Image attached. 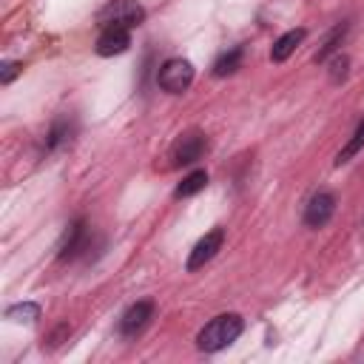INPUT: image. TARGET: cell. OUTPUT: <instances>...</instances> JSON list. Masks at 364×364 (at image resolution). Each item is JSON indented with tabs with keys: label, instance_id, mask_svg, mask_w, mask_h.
<instances>
[{
	"label": "cell",
	"instance_id": "obj_16",
	"mask_svg": "<svg viewBox=\"0 0 364 364\" xmlns=\"http://www.w3.org/2000/svg\"><path fill=\"white\" fill-rule=\"evenodd\" d=\"M239 63H242V48H230L228 54H222V57L213 63V77H228V74H233V71L239 68Z\"/></svg>",
	"mask_w": 364,
	"mask_h": 364
},
{
	"label": "cell",
	"instance_id": "obj_1",
	"mask_svg": "<svg viewBox=\"0 0 364 364\" xmlns=\"http://www.w3.org/2000/svg\"><path fill=\"white\" fill-rule=\"evenodd\" d=\"M245 330V321L239 313H222L216 318H210L199 336H196V347L202 353H216V350H225L228 344H233Z\"/></svg>",
	"mask_w": 364,
	"mask_h": 364
},
{
	"label": "cell",
	"instance_id": "obj_6",
	"mask_svg": "<svg viewBox=\"0 0 364 364\" xmlns=\"http://www.w3.org/2000/svg\"><path fill=\"white\" fill-rule=\"evenodd\" d=\"M333 213H336V196L330 191H318L310 196V202L304 208V225L318 230L333 219Z\"/></svg>",
	"mask_w": 364,
	"mask_h": 364
},
{
	"label": "cell",
	"instance_id": "obj_7",
	"mask_svg": "<svg viewBox=\"0 0 364 364\" xmlns=\"http://www.w3.org/2000/svg\"><path fill=\"white\" fill-rule=\"evenodd\" d=\"M128 46H131V31L128 28H119V26H108L97 37V46L94 48H97L100 57H114V54H122Z\"/></svg>",
	"mask_w": 364,
	"mask_h": 364
},
{
	"label": "cell",
	"instance_id": "obj_9",
	"mask_svg": "<svg viewBox=\"0 0 364 364\" xmlns=\"http://www.w3.org/2000/svg\"><path fill=\"white\" fill-rule=\"evenodd\" d=\"M85 222L82 219H74L68 228H65V233H63V242H60V259L65 262V259H74L82 247H85Z\"/></svg>",
	"mask_w": 364,
	"mask_h": 364
},
{
	"label": "cell",
	"instance_id": "obj_8",
	"mask_svg": "<svg viewBox=\"0 0 364 364\" xmlns=\"http://www.w3.org/2000/svg\"><path fill=\"white\" fill-rule=\"evenodd\" d=\"M151 316H154V301H136V304H131L122 313V318H119V333L122 336H136L151 321Z\"/></svg>",
	"mask_w": 364,
	"mask_h": 364
},
{
	"label": "cell",
	"instance_id": "obj_14",
	"mask_svg": "<svg viewBox=\"0 0 364 364\" xmlns=\"http://www.w3.org/2000/svg\"><path fill=\"white\" fill-rule=\"evenodd\" d=\"M205 185H208V173H205V171H191V173L176 185L173 196H176V199H182V196H193V193H199Z\"/></svg>",
	"mask_w": 364,
	"mask_h": 364
},
{
	"label": "cell",
	"instance_id": "obj_11",
	"mask_svg": "<svg viewBox=\"0 0 364 364\" xmlns=\"http://www.w3.org/2000/svg\"><path fill=\"white\" fill-rule=\"evenodd\" d=\"M71 134H74V125H71L68 117L54 119V125H51V131H48V136H46V151H54V148L65 145V142L71 139Z\"/></svg>",
	"mask_w": 364,
	"mask_h": 364
},
{
	"label": "cell",
	"instance_id": "obj_12",
	"mask_svg": "<svg viewBox=\"0 0 364 364\" xmlns=\"http://www.w3.org/2000/svg\"><path fill=\"white\" fill-rule=\"evenodd\" d=\"M6 318L9 321H17V324H34L40 318V304L34 301H20V304H11L6 310Z\"/></svg>",
	"mask_w": 364,
	"mask_h": 364
},
{
	"label": "cell",
	"instance_id": "obj_3",
	"mask_svg": "<svg viewBox=\"0 0 364 364\" xmlns=\"http://www.w3.org/2000/svg\"><path fill=\"white\" fill-rule=\"evenodd\" d=\"M191 82H193V65L188 60H182V57L165 60L159 65V71H156V85L162 91H168V94H182V91L191 88Z\"/></svg>",
	"mask_w": 364,
	"mask_h": 364
},
{
	"label": "cell",
	"instance_id": "obj_17",
	"mask_svg": "<svg viewBox=\"0 0 364 364\" xmlns=\"http://www.w3.org/2000/svg\"><path fill=\"white\" fill-rule=\"evenodd\" d=\"M347 68H350V57L347 54H336L330 60V82H341L347 77Z\"/></svg>",
	"mask_w": 364,
	"mask_h": 364
},
{
	"label": "cell",
	"instance_id": "obj_13",
	"mask_svg": "<svg viewBox=\"0 0 364 364\" xmlns=\"http://www.w3.org/2000/svg\"><path fill=\"white\" fill-rule=\"evenodd\" d=\"M358 151H364V119L355 125V131H353V136L347 139V145L336 154V165H344V162H350Z\"/></svg>",
	"mask_w": 364,
	"mask_h": 364
},
{
	"label": "cell",
	"instance_id": "obj_5",
	"mask_svg": "<svg viewBox=\"0 0 364 364\" xmlns=\"http://www.w3.org/2000/svg\"><path fill=\"white\" fill-rule=\"evenodd\" d=\"M222 242H225V230L222 228H213V230H208L196 245H193V250H191V256H188V270L193 273V270H199V267H205L219 250H222Z\"/></svg>",
	"mask_w": 364,
	"mask_h": 364
},
{
	"label": "cell",
	"instance_id": "obj_2",
	"mask_svg": "<svg viewBox=\"0 0 364 364\" xmlns=\"http://www.w3.org/2000/svg\"><path fill=\"white\" fill-rule=\"evenodd\" d=\"M145 20V9L136 0H111L108 6H102L97 11V23L102 28L108 26H119V28H134Z\"/></svg>",
	"mask_w": 364,
	"mask_h": 364
},
{
	"label": "cell",
	"instance_id": "obj_15",
	"mask_svg": "<svg viewBox=\"0 0 364 364\" xmlns=\"http://www.w3.org/2000/svg\"><path fill=\"white\" fill-rule=\"evenodd\" d=\"M344 34H347V23H338V26H336V28H333V31L324 37V43H321V48L316 51V57H313V60H316V63H324V60H327V57H330V54H333V51L341 46Z\"/></svg>",
	"mask_w": 364,
	"mask_h": 364
},
{
	"label": "cell",
	"instance_id": "obj_18",
	"mask_svg": "<svg viewBox=\"0 0 364 364\" xmlns=\"http://www.w3.org/2000/svg\"><path fill=\"white\" fill-rule=\"evenodd\" d=\"M20 71H23V63L6 60V63L0 65V82H3V85H9V82H11V80H14L17 74H20Z\"/></svg>",
	"mask_w": 364,
	"mask_h": 364
},
{
	"label": "cell",
	"instance_id": "obj_10",
	"mask_svg": "<svg viewBox=\"0 0 364 364\" xmlns=\"http://www.w3.org/2000/svg\"><path fill=\"white\" fill-rule=\"evenodd\" d=\"M304 37H307L304 28H290V31H284V34L273 43V48H270V60H273V63H284V60L301 46Z\"/></svg>",
	"mask_w": 364,
	"mask_h": 364
},
{
	"label": "cell",
	"instance_id": "obj_19",
	"mask_svg": "<svg viewBox=\"0 0 364 364\" xmlns=\"http://www.w3.org/2000/svg\"><path fill=\"white\" fill-rule=\"evenodd\" d=\"M68 333H71V327H68V324H60V327L51 333V338H48V341H51V347H57V344H60V338H63V336H68Z\"/></svg>",
	"mask_w": 364,
	"mask_h": 364
},
{
	"label": "cell",
	"instance_id": "obj_4",
	"mask_svg": "<svg viewBox=\"0 0 364 364\" xmlns=\"http://www.w3.org/2000/svg\"><path fill=\"white\" fill-rule=\"evenodd\" d=\"M205 148H208L205 134H202V131H188V134H182V136L173 142L171 159H173L176 168H179V165H193L196 159H202Z\"/></svg>",
	"mask_w": 364,
	"mask_h": 364
}]
</instances>
